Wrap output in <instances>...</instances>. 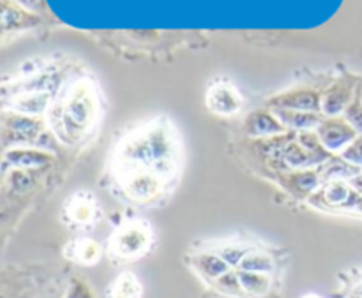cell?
<instances>
[{
    "instance_id": "6da1fadb",
    "label": "cell",
    "mask_w": 362,
    "mask_h": 298,
    "mask_svg": "<svg viewBox=\"0 0 362 298\" xmlns=\"http://www.w3.org/2000/svg\"><path fill=\"white\" fill-rule=\"evenodd\" d=\"M152 242V233L145 222L129 221L117 228L110 239V254L117 260L131 261L144 256Z\"/></svg>"
},
{
    "instance_id": "7a4b0ae2",
    "label": "cell",
    "mask_w": 362,
    "mask_h": 298,
    "mask_svg": "<svg viewBox=\"0 0 362 298\" xmlns=\"http://www.w3.org/2000/svg\"><path fill=\"white\" fill-rule=\"evenodd\" d=\"M163 179L151 169H134L124 180V189L134 200H151L161 191Z\"/></svg>"
},
{
    "instance_id": "3957f363",
    "label": "cell",
    "mask_w": 362,
    "mask_h": 298,
    "mask_svg": "<svg viewBox=\"0 0 362 298\" xmlns=\"http://www.w3.org/2000/svg\"><path fill=\"white\" fill-rule=\"evenodd\" d=\"M67 217L74 226H88L95 221L98 208H95L94 200L90 194L80 193L69 200V205L66 208Z\"/></svg>"
},
{
    "instance_id": "277c9868",
    "label": "cell",
    "mask_w": 362,
    "mask_h": 298,
    "mask_svg": "<svg viewBox=\"0 0 362 298\" xmlns=\"http://www.w3.org/2000/svg\"><path fill=\"white\" fill-rule=\"evenodd\" d=\"M209 106L212 112L221 113V115H232L239 109L240 101L235 92L230 87H214L209 94Z\"/></svg>"
},
{
    "instance_id": "5b68a950",
    "label": "cell",
    "mask_w": 362,
    "mask_h": 298,
    "mask_svg": "<svg viewBox=\"0 0 362 298\" xmlns=\"http://www.w3.org/2000/svg\"><path fill=\"white\" fill-rule=\"evenodd\" d=\"M69 258L80 265H95L101 258V247L90 239H78L69 246Z\"/></svg>"
},
{
    "instance_id": "8992f818",
    "label": "cell",
    "mask_w": 362,
    "mask_h": 298,
    "mask_svg": "<svg viewBox=\"0 0 362 298\" xmlns=\"http://www.w3.org/2000/svg\"><path fill=\"white\" fill-rule=\"evenodd\" d=\"M194 265H197L198 272H200L204 278L212 279V281H216V279H219L223 274L228 272V263H226L219 254L214 253L198 254L197 260H194Z\"/></svg>"
},
{
    "instance_id": "52a82bcc",
    "label": "cell",
    "mask_w": 362,
    "mask_h": 298,
    "mask_svg": "<svg viewBox=\"0 0 362 298\" xmlns=\"http://www.w3.org/2000/svg\"><path fill=\"white\" fill-rule=\"evenodd\" d=\"M110 298H141V286L131 272H124L110 286Z\"/></svg>"
},
{
    "instance_id": "ba28073f",
    "label": "cell",
    "mask_w": 362,
    "mask_h": 298,
    "mask_svg": "<svg viewBox=\"0 0 362 298\" xmlns=\"http://www.w3.org/2000/svg\"><path fill=\"white\" fill-rule=\"evenodd\" d=\"M240 285L243 290L250 295H264L271 288V278L269 274H262V272H239Z\"/></svg>"
},
{
    "instance_id": "9c48e42d",
    "label": "cell",
    "mask_w": 362,
    "mask_h": 298,
    "mask_svg": "<svg viewBox=\"0 0 362 298\" xmlns=\"http://www.w3.org/2000/svg\"><path fill=\"white\" fill-rule=\"evenodd\" d=\"M240 270L244 272H262V274H271L274 270V263L269 254L262 253V251H250L240 261Z\"/></svg>"
},
{
    "instance_id": "30bf717a",
    "label": "cell",
    "mask_w": 362,
    "mask_h": 298,
    "mask_svg": "<svg viewBox=\"0 0 362 298\" xmlns=\"http://www.w3.org/2000/svg\"><path fill=\"white\" fill-rule=\"evenodd\" d=\"M214 285L216 288H218L221 293H225V295L240 297L244 293L239 274H232V272H226V274H223L221 278L216 279Z\"/></svg>"
},
{
    "instance_id": "8fae6325",
    "label": "cell",
    "mask_w": 362,
    "mask_h": 298,
    "mask_svg": "<svg viewBox=\"0 0 362 298\" xmlns=\"http://www.w3.org/2000/svg\"><path fill=\"white\" fill-rule=\"evenodd\" d=\"M354 159H356V161L362 162V141H361V143H357L356 154H354Z\"/></svg>"
},
{
    "instance_id": "7c38bea8",
    "label": "cell",
    "mask_w": 362,
    "mask_h": 298,
    "mask_svg": "<svg viewBox=\"0 0 362 298\" xmlns=\"http://www.w3.org/2000/svg\"><path fill=\"white\" fill-rule=\"evenodd\" d=\"M303 298H322V297L315 295V293H310V295H306V297H303Z\"/></svg>"
},
{
    "instance_id": "4fadbf2b",
    "label": "cell",
    "mask_w": 362,
    "mask_h": 298,
    "mask_svg": "<svg viewBox=\"0 0 362 298\" xmlns=\"http://www.w3.org/2000/svg\"><path fill=\"white\" fill-rule=\"evenodd\" d=\"M357 295L362 298V286H359V290H357Z\"/></svg>"
}]
</instances>
